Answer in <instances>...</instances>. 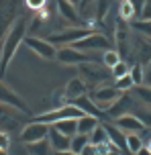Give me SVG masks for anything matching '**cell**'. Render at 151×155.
<instances>
[{
  "mask_svg": "<svg viewBox=\"0 0 151 155\" xmlns=\"http://www.w3.org/2000/svg\"><path fill=\"white\" fill-rule=\"evenodd\" d=\"M119 18H120V21H125V23H133V21L137 18L135 8L131 6V2H129V0H120V6H119Z\"/></svg>",
  "mask_w": 151,
  "mask_h": 155,
  "instance_id": "23",
  "label": "cell"
},
{
  "mask_svg": "<svg viewBox=\"0 0 151 155\" xmlns=\"http://www.w3.org/2000/svg\"><path fill=\"white\" fill-rule=\"evenodd\" d=\"M129 74H131V65H129L125 59H120V61L110 70V76L114 78V80H119V78H123V76H129Z\"/></svg>",
  "mask_w": 151,
  "mask_h": 155,
  "instance_id": "29",
  "label": "cell"
},
{
  "mask_svg": "<svg viewBox=\"0 0 151 155\" xmlns=\"http://www.w3.org/2000/svg\"><path fill=\"white\" fill-rule=\"evenodd\" d=\"M106 124V123H104ZM106 131H108V137H110V143L114 147H119L120 151H127V135L120 131L117 124H106Z\"/></svg>",
  "mask_w": 151,
  "mask_h": 155,
  "instance_id": "18",
  "label": "cell"
},
{
  "mask_svg": "<svg viewBox=\"0 0 151 155\" xmlns=\"http://www.w3.org/2000/svg\"><path fill=\"white\" fill-rule=\"evenodd\" d=\"M84 114L78 106H74L72 102H67L64 106H59V108H53V110H47V112H41V114L33 116L31 120L35 123H43V124H55L59 120H65V118H80V116Z\"/></svg>",
  "mask_w": 151,
  "mask_h": 155,
  "instance_id": "2",
  "label": "cell"
},
{
  "mask_svg": "<svg viewBox=\"0 0 151 155\" xmlns=\"http://www.w3.org/2000/svg\"><path fill=\"white\" fill-rule=\"evenodd\" d=\"M100 124V118L98 116H92V114H82L78 118V133L80 135H92V131H94L96 127Z\"/></svg>",
  "mask_w": 151,
  "mask_h": 155,
  "instance_id": "17",
  "label": "cell"
},
{
  "mask_svg": "<svg viewBox=\"0 0 151 155\" xmlns=\"http://www.w3.org/2000/svg\"><path fill=\"white\" fill-rule=\"evenodd\" d=\"M49 127L51 124H43V123H27L21 131V141L25 145H33V143H39V141H45L49 137Z\"/></svg>",
  "mask_w": 151,
  "mask_h": 155,
  "instance_id": "8",
  "label": "cell"
},
{
  "mask_svg": "<svg viewBox=\"0 0 151 155\" xmlns=\"http://www.w3.org/2000/svg\"><path fill=\"white\" fill-rule=\"evenodd\" d=\"M114 86H117V90H120V92L125 94V92H131L135 88V82H133L131 74H129V76H123L119 80H114Z\"/></svg>",
  "mask_w": 151,
  "mask_h": 155,
  "instance_id": "30",
  "label": "cell"
},
{
  "mask_svg": "<svg viewBox=\"0 0 151 155\" xmlns=\"http://www.w3.org/2000/svg\"><path fill=\"white\" fill-rule=\"evenodd\" d=\"M51 127H55L57 131L65 133V135H70V137L78 135V118H65V120H59V123L51 124Z\"/></svg>",
  "mask_w": 151,
  "mask_h": 155,
  "instance_id": "22",
  "label": "cell"
},
{
  "mask_svg": "<svg viewBox=\"0 0 151 155\" xmlns=\"http://www.w3.org/2000/svg\"><path fill=\"white\" fill-rule=\"evenodd\" d=\"M129 2H131V6L135 8L137 18H141V15H143V8H145V0H129Z\"/></svg>",
  "mask_w": 151,
  "mask_h": 155,
  "instance_id": "35",
  "label": "cell"
},
{
  "mask_svg": "<svg viewBox=\"0 0 151 155\" xmlns=\"http://www.w3.org/2000/svg\"><path fill=\"white\" fill-rule=\"evenodd\" d=\"M131 92H133V98L137 102H141L143 106H149L151 108V88L149 86H135Z\"/></svg>",
  "mask_w": 151,
  "mask_h": 155,
  "instance_id": "21",
  "label": "cell"
},
{
  "mask_svg": "<svg viewBox=\"0 0 151 155\" xmlns=\"http://www.w3.org/2000/svg\"><path fill=\"white\" fill-rule=\"evenodd\" d=\"M92 31H94V29H88V27H67V29H61L59 33L49 35L47 39L53 43V45H74L76 41L84 39Z\"/></svg>",
  "mask_w": 151,
  "mask_h": 155,
  "instance_id": "7",
  "label": "cell"
},
{
  "mask_svg": "<svg viewBox=\"0 0 151 155\" xmlns=\"http://www.w3.org/2000/svg\"><path fill=\"white\" fill-rule=\"evenodd\" d=\"M59 63H64V65H82V63H88L92 61V57L84 51H80L76 47L72 45H65L61 49H57V57H55Z\"/></svg>",
  "mask_w": 151,
  "mask_h": 155,
  "instance_id": "9",
  "label": "cell"
},
{
  "mask_svg": "<svg viewBox=\"0 0 151 155\" xmlns=\"http://www.w3.org/2000/svg\"><path fill=\"white\" fill-rule=\"evenodd\" d=\"M10 147V135H8L6 131H0V149H6Z\"/></svg>",
  "mask_w": 151,
  "mask_h": 155,
  "instance_id": "36",
  "label": "cell"
},
{
  "mask_svg": "<svg viewBox=\"0 0 151 155\" xmlns=\"http://www.w3.org/2000/svg\"><path fill=\"white\" fill-rule=\"evenodd\" d=\"M131 29L137 31L141 37L151 39V21H147V18H135V21L131 23Z\"/></svg>",
  "mask_w": 151,
  "mask_h": 155,
  "instance_id": "24",
  "label": "cell"
},
{
  "mask_svg": "<svg viewBox=\"0 0 151 155\" xmlns=\"http://www.w3.org/2000/svg\"><path fill=\"white\" fill-rule=\"evenodd\" d=\"M0 104L12 106V108L21 110V112H25V114H29V112H31V110H29V104H27V102H25L16 92H12V90H10L2 80H0Z\"/></svg>",
  "mask_w": 151,
  "mask_h": 155,
  "instance_id": "11",
  "label": "cell"
},
{
  "mask_svg": "<svg viewBox=\"0 0 151 155\" xmlns=\"http://www.w3.org/2000/svg\"><path fill=\"white\" fill-rule=\"evenodd\" d=\"M0 155H8V151L6 149H0Z\"/></svg>",
  "mask_w": 151,
  "mask_h": 155,
  "instance_id": "41",
  "label": "cell"
},
{
  "mask_svg": "<svg viewBox=\"0 0 151 155\" xmlns=\"http://www.w3.org/2000/svg\"><path fill=\"white\" fill-rule=\"evenodd\" d=\"M120 59H123V57H120V53L117 51V49H106V51L102 53V63L108 68V70H112Z\"/></svg>",
  "mask_w": 151,
  "mask_h": 155,
  "instance_id": "27",
  "label": "cell"
},
{
  "mask_svg": "<svg viewBox=\"0 0 151 155\" xmlns=\"http://www.w3.org/2000/svg\"><path fill=\"white\" fill-rule=\"evenodd\" d=\"M47 141L51 143L53 153H61V151H70V149H72V137L65 135V133H61V131H57L55 127H49Z\"/></svg>",
  "mask_w": 151,
  "mask_h": 155,
  "instance_id": "12",
  "label": "cell"
},
{
  "mask_svg": "<svg viewBox=\"0 0 151 155\" xmlns=\"http://www.w3.org/2000/svg\"><path fill=\"white\" fill-rule=\"evenodd\" d=\"M23 45H27L35 55H39L41 59L45 61H51L57 57V47L49 41V39H43V37H35V35H27Z\"/></svg>",
  "mask_w": 151,
  "mask_h": 155,
  "instance_id": "5",
  "label": "cell"
},
{
  "mask_svg": "<svg viewBox=\"0 0 151 155\" xmlns=\"http://www.w3.org/2000/svg\"><path fill=\"white\" fill-rule=\"evenodd\" d=\"M64 92H65L64 94L65 100L74 102V100H78V98H82V96H86L88 86H86V82H84L82 78H72V80L67 82V86H65Z\"/></svg>",
  "mask_w": 151,
  "mask_h": 155,
  "instance_id": "14",
  "label": "cell"
},
{
  "mask_svg": "<svg viewBox=\"0 0 151 155\" xmlns=\"http://www.w3.org/2000/svg\"><path fill=\"white\" fill-rule=\"evenodd\" d=\"M80 71H82V76L86 78L88 82H94V84H98V82H102V80H106V74H102V71H98L92 65V63L88 61V63H82L80 65ZM84 80V82H86Z\"/></svg>",
  "mask_w": 151,
  "mask_h": 155,
  "instance_id": "19",
  "label": "cell"
},
{
  "mask_svg": "<svg viewBox=\"0 0 151 155\" xmlns=\"http://www.w3.org/2000/svg\"><path fill=\"white\" fill-rule=\"evenodd\" d=\"M16 8H18V0H2L0 2V49H2V43H4L12 23L18 18Z\"/></svg>",
  "mask_w": 151,
  "mask_h": 155,
  "instance_id": "4",
  "label": "cell"
},
{
  "mask_svg": "<svg viewBox=\"0 0 151 155\" xmlns=\"http://www.w3.org/2000/svg\"><path fill=\"white\" fill-rule=\"evenodd\" d=\"M25 2H27V6L31 10H43L45 4H47V0H25Z\"/></svg>",
  "mask_w": 151,
  "mask_h": 155,
  "instance_id": "33",
  "label": "cell"
},
{
  "mask_svg": "<svg viewBox=\"0 0 151 155\" xmlns=\"http://www.w3.org/2000/svg\"><path fill=\"white\" fill-rule=\"evenodd\" d=\"M131 78L135 86H143V63H133L131 65Z\"/></svg>",
  "mask_w": 151,
  "mask_h": 155,
  "instance_id": "31",
  "label": "cell"
},
{
  "mask_svg": "<svg viewBox=\"0 0 151 155\" xmlns=\"http://www.w3.org/2000/svg\"><path fill=\"white\" fill-rule=\"evenodd\" d=\"M72 104H74V106H78L84 114H92V116H98V118H104V116H106L102 110L92 102V98H90L88 94H86V96H82V98H78V100H74Z\"/></svg>",
  "mask_w": 151,
  "mask_h": 155,
  "instance_id": "16",
  "label": "cell"
},
{
  "mask_svg": "<svg viewBox=\"0 0 151 155\" xmlns=\"http://www.w3.org/2000/svg\"><path fill=\"white\" fill-rule=\"evenodd\" d=\"M141 18H147V21H151V0H145V8H143V15H141Z\"/></svg>",
  "mask_w": 151,
  "mask_h": 155,
  "instance_id": "37",
  "label": "cell"
},
{
  "mask_svg": "<svg viewBox=\"0 0 151 155\" xmlns=\"http://www.w3.org/2000/svg\"><path fill=\"white\" fill-rule=\"evenodd\" d=\"M27 149L31 151V155H51V143L47 139L39 141V143H33V145H27Z\"/></svg>",
  "mask_w": 151,
  "mask_h": 155,
  "instance_id": "26",
  "label": "cell"
},
{
  "mask_svg": "<svg viewBox=\"0 0 151 155\" xmlns=\"http://www.w3.org/2000/svg\"><path fill=\"white\" fill-rule=\"evenodd\" d=\"M145 147L151 151V133H149V139H145Z\"/></svg>",
  "mask_w": 151,
  "mask_h": 155,
  "instance_id": "39",
  "label": "cell"
},
{
  "mask_svg": "<svg viewBox=\"0 0 151 155\" xmlns=\"http://www.w3.org/2000/svg\"><path fill=\"white\" fill-rule=\"evenodd\" d=\"M80 155H102V149H100V145H94V143H88L86 147H84V151Z\"/></svg>",
  "mask_w": 151,
  "mask_h": 155,
  "instance_id": "32",
  "label": "cell"
},
{
  "mask_svg": "<svg viewBox=\"0 0 151 155\" xmlns=\"http://www.w3.org/2000/svg\"><path fill=\"white\" fill-rule=\"evenodd\" d=\"M55 155H80V153H74L72 149H70V151H61V153H55Z\"/></svg>",
  "mask_w": 151,
  "mask_h": 155,
  "instance_id": "38",
  "label": "cell"
},
{
  "mask_svg": "<svg viewBox=\"0 0 151 155\" xmlns=\"http://www.w3.org/2000/svg\"><path fill=\"white\" fill-rule=\"evenodd\" d=\"M57 10H59V16L67 21V23H74L76 27H80V12H78V6H74L72 2L67 0H57Z\"/></svg>",
  "mask_w": 151,
  "mask_h": 155,
  "instance_id": "15",
  "label": "cell"
},
{
  "mask_svg": "<svg viewBox=\"0 0 151 155\" xmlns=\"http://www.w3.org/2000/svg\"><path fill=\"white\" fill-rule=\"evenodd\" d=\"M27 29H29V23H27L25 16H18L15 23H12L6 39H4V43H2V49H0V78H4L8 65H10V61H12V57L16 55L18 47L25 43V39H27Z\"/></svg>",
  "mask_w": 151,
  "mask_h": 155,
  "instance_id": "1",
  "label": "cell"
},
{
  "mask_svg": "<svg viewBox=\"0 0 151 155\" xmlns=\"http://www.w3.org/2000/svg\"><path fill=\"white\" fill-rule=\"evenodd\" d=\"M72 47H76V49H80V51H84V53H88L92 57L94 51H106V49H110V41L104 37V35H100L98 31H92L84 39L76 41Z\"/></svg>",
  "mask_w": 151,
  "mask_h": 155,
  "instance_id": "6",
  "label": "cell"
},
{
  "mask_svg": "<svg viewBox=\"0 0 151 155\" xmlns=\"http://www.w3.org/2000/svg\"><path fill=\"white\" fill-rule=\"evenodd\" d=\"M67 2H72L74 6H80V4H82V0H67Z\"/></svg>",
  "mask_w": 151,
  "mask_h": 155,
  "instance_id": "40",
  "label": "cell"
},
{
  "mask_svg": "<svg viewBox=\"0 0 151 155\" xmlns=\"http://www.w3.org/2000/svg\"><path fill=\"white\" fill-rule=\"evenodd\" d=\"M143 147H145V141L141 135H127V151L129 153L137 155Z\"/></svg>",
  "mask_w": 151,
  "mask_h": 155,
  "instance_id": "25",
  "label": "cell"
},
{
  "mask_svg": "<svg viewBox=\"0 0 151 155\" xmlns=\"http://www.w3.org/2000/svg\"><path fill=\"white\" fill-rule=\"evenodd\" d=\"M143 86L151 88V61H147L143 65Z\"/></svg>",
  "mask_w": 151,
  "mask_h": 155,
  "instance_id": "34",
  "label": "cell"
},
{
  "mask_svg": "<svg viewBox=\"0 0 151 155\" xmlns=\"http://www.w3.org/2000/svg\"><path fill=\"white\" fill-rule=\"evenodd\" d=\"M123 96H125V94L120 92V90H117V86H96L94 90L90 92L92 102H94L100 110L110 108L112 104H117Z\"/></svg>",
  "mask_w": 151,
  "mask_h": 155,
  "instance_id": "3",
  "label": "cell"
},
{
  "mask_svg": "<svg viewBox=\"0 0 151 155\" xmlns=\"http://www.w3.org/2000/svg\"><path fill=\"white\" fill-rule=\"evenodd\" d=\"M88 143H90V137H88V135H80V133L74 135L72 137V151L74 153H82Z\"/></svg>",
  "mask_w": 151,
  "mask_h": 155,
  "instance_id": "28",
  "label": "cell"
},
{
  "mask_svg": "<svg viewBox=\"0 0 151 155\" xmlns=\"http://www.w3.org/2000/svg\"><path fill=\"white\" fill-rule=\"evenodd\" d=\"M90 143L100 145V147L110 143V137H108V131H106V124H104V123H100L94 131H92V135H90Z\"/></svg>",
  "mask_w": 151,
  "mask_h": 155,
  "instance_id": "20",
  "label": "cell"
},
{
  "mask_svg": "<svg viewBox=\"0 0 151 155\" xmlns=\"http://www.w3.org/2000/svg\"><path fill=\"white\" fill-rule=\"evenodd\" d=\"M114 124H117L125 135H141V133L147 129L143 120L137 114H133V112H127V114L119 116V118L114 120Z\"/></svg>",
  "mask_w": 151,
  "mask_h": 155,
  "instance_id": "10",
  "label": "cell"
},
{
  "mask_svg": "<svg viewBox=\"0 0 151 155\" xmlns=\"http://www.w3.org/2000/svg\"><path fill=\"white\" fill-rule=\"evenodd\" d=\"M23 114L25 112L12 108V106L0 104V127H4V129H15L16 124L23 120Z\"/></svg>",
  "mask_w": 151,
  "mask_h": 155,
  "instance_id": "13",
  "label": "cell"
}]
</instances>
